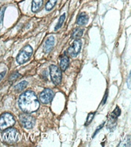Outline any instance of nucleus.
Listing matches in <instances>:
<instances>
[{
  "mask_svg": "<svg viewBox=\"0 0 131 147\" xmlns=\"http://www.w3.org/2000/svg\"><path fill=\"white\" fill-rule=\"evenodd\" d=\"M130 75H129L128 79H127V83H128V87L130 88Z\"/></svg>",
  "mask_w": 131,
  "mask_h": 147,
  "instance_id": "nucleus-23",
  "label": "nucleus"
},
{
  "mask_svg": "<svg viewBox=\"0 0 131 147\" xmlns=\"http://www.w3.org/2000/svg\"><path fill=\"white\" fill-rule=\"evenodd\" d=\"M19 77V74L18 73H16V74H13L11 76V78H10V80H14L17 79V78Z\"/></svg>",
  "mask_w": 131,
  "mask_h": 147,
  "instance_id": "nucleus-20",
  "label": "nucleus"
},
{
  "mask_svg": "<svg viewBox=\"0 0 131 147\" xmlns=\"http://www.w3.org/2000/svg\"><path fill=\"white\" fill-rule=\"evenodd\" d=\"M83 33H84V30L81 29V28H76L72 32L71 37H72V38L78 40V39H79L80 37L82 36Z\"/></svg>",
  "mask_w": 131,
  "mask_h": 147,
  "instance_id": "nucleus-13",
  "label": "nucleus"
},
{
  "mask_svg": "<svg viewBox=\"0 0 131 147\" xmlns=\"http://www.w3.org/2000/svg\"><path fill=\"white\" fill-rule=\"evenodd\" d=\"M80 48H81V41H79V40H75V41L74 42L72 46H71L68 49V55L71 57H74L79 54L80 51Z\"/></svg>",
  "mask_w": 131,
  "mask_h": 147,
  "instance_id": "nucleus-8",
  "label": "nucleus"
},
{
  "mask_svg": "<svg viewBox=\"0 0 131 147\" xmlns=\"http://www.w3.org/2000/svg\"><path fill=\"white\" fill-rule=\"evenodd\" d=\"M5 10V7L1 9V11H0V24H2V21H3V16H4Z\"/></svg>",
  "mask_w": 131,
  "mask_h": 147,
  "instance_id": "nucleus-19",
  "label": "nucleus"
},
{
  "mask_svg": "<svg viewBox=\"0 0 131 147\" xmlns=\"http://www.w3.org/2000/svg\"><path fill=\"white\" fill-rule=\"evenodd\" d=\"M50 75L51 80L55 85L60 84L61 80V70L58 67L51 65L50 67Z\"/></svg>",
  "mask_w": 131,
  "mask_h": 147,
  "instance_id": "nucleus-6",
  "label": "nucleus"
},
{
  "mask_svg": "<svg viewBox=\"0 0 131 147\" xmlns=\"http://www.w3.org/2000/svg\"><path fill=\"white\" fill-rule=\"evenodd\" d=\"M19 120H20V123L22 124V126L25 129H32L35 123V119L34 117L31 116L29 113H26L21 115L19 117Z\"/></svg>",
  "mask_w": 131,
  "mask_h": 147,
  "instance_id": "nucleus-5",
  "label": "nucleus"
},
{
  "mask_svg": "<svg viewBox=\"0 0 131 147\" xmlns=\"http://www.w3.org/2000/svg\"><path fill=\"white\" fill-rule=\"evenodd\" d=\"M16 123V119L11 113H5L0 117V129L4 130L5 129L11 127Z\"/></svg>",
  "mask_w": 131,
  "mask_h": 147,
  "instance_id": "nucleus-3",
  "label": "nucleus"
},
{
  "mask_svg": "<svg viewBox=\"0 0 131 147\" xmlns=\"http://www.w3.org/2000/svg\"><path fill=\"white\" fill-rule=\"evenodd\" d=\"M54 96H55V93L53 92V90L50 89H45L40 94L39 100L42 103L47 104V103H49L50 102H51Z\"/></svg>",
  "mask_w": 131,
  "mask_h": 147,
  "instance_id": "nucleus-7",
  "label": "nucleus"
},
{
  "mask_svg": "<svg viewBox=\"0 0 131 147\" xmlns=\"http://www.w3.org/2000/svg\"><path fill=\"white\" fill-rule=\"evenodd\" d=\"M64 19H65V14H63V15H62V16L60 17L58 22H57V24L55 27V31H57V29H59L60 28H61V26L63 25V24H64Z\"/></svg>",
  "mask_w": 131,
  "mask_h": 147,
  "instance_id": "nucleus-16",
  "label": "nucleus"
},
{
  "mask_svg": "<svg viewBox=\"0 0 131 147\" xmlns=\"http://www.w3.org/2000/svg\"><path fill=\"white\" fill-rule=\"evenodd\" d=\"M103 124H104V123H103V124H102V125H101V126H99V127H98V128H97V130H96V132H95V133H94V136H93V137H94V136H96L97 133V132H98V131L100 130V129H101L102 128V127H103Z\"/></svg>",
  "mask_w": 131,
  "mask_h": 147,
  "instance_id": "nucleus-22",
  "label": "nucleus"
},
{
  "mask_svg": "<svg viewBox=\"0 0 131 147\" xmlns=\"http://www.w3.org/2000/svg\"><path fill=\"white\" fill-rule=\"evenodd\" d=\"M94 113H89V114H88L87 121H86V126H87V125H88V124L90 123V122L92 121V119H94Z\"/></svg>",
  "mask_w": 131,
  "mask_h": 147,
  "instance_id": "nucleus-17",
  "label": "nucleus"
},
{
  "mask_svg": "<svg viewBox=\"0 0 131 147\" xmlns=\"http://www.w3.org/2000/svg\"><path fill=\"white\" fill-rule=\"evenodd\" d=\"M18 139V132L16 129L7 128L2 133V140L6 144H13Z\"/></svg>",
  "mask_w": 131,
  "mask_h": 147,
  "instance_id": "nucleus-2",
  "label": "nucleus"
},
{
  "mask_svg": "<svg viewBox=\"0 0 131 147\" xmlns=\"http://www.w3.org/2000/svg\"><path fill=\"white\" fill-rule=\"evenodd\" d=\"M5 73H6V71H3V72H2V73H0V81H1V80H2V78L5 77Z\"/></svg>",
  "mask_w": 131,
  "mask_h": 147,
  "instance_id": "nucleus-21",
  "label": "nucleus"
},
{
  "mask_svg": "<svg viewBox=\"0 0 131 147\" xmlns=\"http://www.w3.org/2000/svg\"><path fill=\"white\" fill-rule=\"evenodd\" d=\"M27 85H28V83L24 80V81H22V82L18 83L17 85H16V86H15V88H14V90H15L16 92L22 91L23 90L25 89V87H27Z\"/></svg>",
  "mask_w": 131,
  "mask_h": 147,
  "instance_id": "nucleus-14",
  "label": "nucleus"
},
{
  "mask_svg": "<svg viewBox=\"0 0 131 147\" xmlns=\"http://www.w3.org/2000/svg\"><path fill=\"white\" fill-rule=\"evenodd\" d=\"M120 114V110L119 107H117L115 109V110L113 111L112 114V117H119V115Z\"/></svg>",
  "mask_w": 131,
  "mask_h": 147,
  "instance_id": "nucleus-18",
  "label": "nucleus"
},
{
  "mask_svg": "<svg viewBox=\"0 0 131 147\" xmlns=\"http://www.w3.org/2000/svg\"><path fill=\"white\" fill-rule=\"evenodd\" d=\"M43 4V0H32V12H37L41 9Z\"/></svg>",
  "mask_w": 131,
  "mask_h": 147,
  "instance_id": "nucleus-12",
  "label": "nucleus"
},
{
  "mask_svg": "<svg viewBox=\"0 0 131 147\" xmlns=\"http://www.w3.org/2000/svg\"><path fill=\"white\" fill-rule=\"evenodd\" d=\"M32 53H33V49L29 45H28L25 47H24L22 50L18 53V55L16 57V61L20 64H24L29 60Z\"/></svg>",
  "mask_w": 131,
  "mask_h": 147,
  "instance_id": "nucleus-4",
  "label": "nucleus"
},
{
  "mask_svg": "<svg viewBox=\"0 0 131 147\" xmlns=\"http://www.w3.org/2000/svg\"><path fill=\"white\" fill-rule=\"evenodd\" d=\"M57 0H48V2L45 5V9L47 11H50L54 8V6L56 4Z\"/></svg>",
  "mask_w": 131,
  "mask_h": 147,
  "instance_id": "nucleus-15",
  "label": "nucleus"
},
{
  "mask_svg": "<svg viewBox=\"0 0 131 147\" xmlns=\"http://www.w3.org/2000/svg\"><path fill=\"white\" fill-rule=\"evenodd\" d=\"M87 22H88V16L84 12H81L78 17L77 24L79 25H87Z\"/></svg>",
  "mask_w": 131,
  "mask_h": 147,
  "instance_id": "nucleus-10",
  "label": "nucleus"
},
{
  "mask_svg": "<svg viewBox=\"0 0 131 147\" xmlns=\"http://www.w3.org/2000/svg\"><path fill=\"white\" fill-rule=\"evenodd\" d=\"M39 100L34 92L28 90L21 94L18 99V106L24 113H32L39 108Z\"/></svg>",
  "mask_w": 131,
  "mask_h": 147,
  "instance_id": "nucleus-1",
  "label": "nucleus"
},
{
  "mask_svg": "<svg viewBox=\"0 0 131 147\" xmlns=\"http://www.w3.org/2000/svg\"><path fill=\"white\" fill-rule=\"evenodd\" d=\"M55 46V38L53 36L48 37L44 45V51L45 53L50 52Z\"/></svg>",
  "mask_w": 131,
  "mask_h": 147,
  "instance_id": "nucleus-9",
  "label": "nucleus"
},
{
  "mask_svg": "<svg viewBox=\"0 0 131 147\" xmlns=\"http://www.w3.org/2000/svg\"><path fill=\"white\" fill-rule=\"evenodd\" d=\"M69 64V59L67 55H63L61 57V61H60V68L61 71H65L67 67H68Z\"/></svg>",
  "mask_w": 131,
  "mask_h": 147,
  "instance_id": "nucleus-11",
  "label": "nucleus"
}]
</instances>
